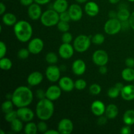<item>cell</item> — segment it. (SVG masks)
<instances>
[{"instance_id": "c3c4849f", "label": "cell", "mask_w": 134, "mask_h": 134, "mask_svg": "<svg viewBox=\"0 0 134 134\" xmlns=\"http://www.w3.org/2000/svg\"><path fill=\"white\" fill-rule=\"evenodd\" d=\"M19 1L20 3L25 7H29L31 4L34 3V2H35L34 0H19Z\"/></svg>"}, {"instance_id": "9f6ffc18", "label": "cell", "mask_w": 134, "mask_h": 134, "mask_svg": "<svg viewBox=\"0 0 134 134\" xmlns=\"http://www.w3.org/2000/svg\"><path fill=\"white\" fill-rule=\"evenodd\" d=\"M115 86H116L117 88H119V90H120V92H121V90H122L123 87L124 86V85H123L122 83H121V82H117V83H116V85H115Z\"/></svg>"}, {"instance_id": "8992f818", "label": "cell", "mask_w": 134, "mask_h": 134, "mask_svg": "<svg viewBox=\"0 0 134 134\" xmlns=\"http://www.w3.org/2000/svg\"><path fill=\"white\" fill-rule=\"evenodd\" d=\"M103 28H104L105 32L108 35H116L122 30L121 21L117 18H109L105 22Z\"/></svg>"}, {"instance_id": "83f0119b", "label": "cell", "mask_w": 134, "mask_h": 134, "mask_svg": "<svg viewBox=\"0 0 134 134\" xmlns=\"http://www.w3.org/2000/svg\"><path fill=\"white\" fill-rule=\"evenodd\" d=\"M10 128L15 133L20 132L22 130H24L23 121H22L19 118H17L10 122Z\"/></svg>"}, {"instance_id": "6125c7cd", "label": "cell", "mask_w": 134, "mask_h": 134, "mask_svg": "<svg viewBox=\"0 0 134 134\" xmlns=\"http://www.w3.org/2000/svg\"><path fill=\"white\" fill-rule=\"evenodd\" d=\"M4 1H9V0H4Z\"/></svg>"}, {"instance_id": "7402d4cb", "label": "cell", "mask_w": 134, "mask_h": 134, "mask_svg": "<svg viewBox=\"0 0 134 134\" xmlns=\"http://www.w3.org/2000/svg\"><path fill=\"white\" fill-rule=\"evenodd\" d=\"M68 8L69 4L67 0H55L52 5V9L59 14L68 10Z\"/></svg>"}, {"instance_id": "d4e9b609", "label": "cell", "mask_w": 134, "mask_h": 134, "mask_svg": "<svg viewBox=\"0 0 134 134\" xmlns=\"http://www.w3.org/2000/svg\"><path fill=\"white\" fill-rule=\"evenodd\" d=\"M121 76L123 80L127 82L134 81V69L127 67L122 71Z\"/></svg>"}, {"instance_id": "f546056e", "label": "cell", "mask_w": 134, "mask_h": 134, "mask_svg": "<svg viewBox=\"0 0 134 134\" xmlns=\"http://www.w3.org/2000/svg\"><path fill=\"white\" fill-rule=\"evenodd\" d=\"M13 66V62L8 58L5 57L0 58V68L2 70L8 71Z\"/></svg>"}, {"instance_id": "7a4b0ae2", "label": "cell", "mask_w": 134, "mask_h": 134, "mask_svg": "<svg viewBox=\"0 0 134 134\" xmlns=\"http://www.w3.org/2000/svg\"><path fill=\"white\" fill-rule=\"evenodd\" d=\"M13 31L16 39L22 43L30 41L33 35V27L26 20L18 21L13 26Z\"/></svg>"}, {"instance_id": "816d5d0a", "label": "cell", "mask_w": 134, "mask_h": 134, "mask_svg": "<svg viewBox=\"0 0 134 134\" xmlns=\"http://www.w3.org/2000/svg\"><path fill=\"white\" fill-rule=\"evenodd\" d=\"M6 11V5L3 2L0 3V14L3 15L5 13Z\"/></svg>"}, {"instance_id": "db71d44e", "label": "cell", "mask_w": 134, "mask_h": 134, "mask_svg": "<svg viewBox=\"0 0 134 134\" xmlns=\"http://www.w3.org/2000/svg\"><path fill=\"white\" fill-rule=\"evenodd\" d=\"M109 18H117V13H116L115 11H113V10H111L109 13Z\"/></svg>"}, {"instance_id": "5b68a950", "label": "cell", "mask_w": 134, "mask_h": 134, "mask_svg": "<svg viewBox=\"0 0 134 134\" xmlns=\"http://www.w3.org/2000/svg\"><path fill=\"white\" fill-rule=\"evenodd\" d=\"M92 40L88 36L83 34L78 35L73 41V47L76 52L83 53L88 50Z\"/></svg>"}, {"instance_id": "5bb4252c", "label": "cell", "mask_w": 134, "mask_h": 134, "mask_svg": "<svg viewBox=\"0 0 134 134\" xmlns=\"http://www.w3.org/2000/svg\"><path fill=\"white\" fill-rule=\"evenodd\" d=\"M62 91L59 85H51L46 90V98L52 102L57 100L61 96Z\"/></svg>"}, {"instance_id": "6f0895ef", "label": "cell", "mask_w": 134, "mask_h": 134, "mask_svg": "<svg viewBox=\"0 0 134 134\" xmlns=\"http://www.w3.org/2000/svg\"><path fill=\"white\" fill-rule=\"evenodd\" d=\"M109 2L111 4H116L120 1V0H108Z\"/></svg>"}, {"instance_id": "277c9868", "label": "cell", "mask_w": 134, "mask_h": 134, "mask_svg": "<svg viewBox=\"0 0 134 134\" xmlns=\"http://www.w3.org/2000/svg\"><path fill=\"white\" fill-rule=\"evenodd\" d=\"M40 20L42 24L45 27L56 26L60 21V14L53 9H48L43 12Z\"/></svg>"}, {"instance_id": "b9f144b4", "label": "cell", "mask_w": 134, "mask_h": 134, "mask_svg": "<svg viewBox=\"0 0 134 134\" xmlns=\"http://www.w3.org/2000/svg\"><path fill=\"white\" fill-rule=\"evenodd\" d=\"M7 51L6 44L3 41L0 42V58L5 57Z\"/></svg>"}, {"instance_id": "f35d334b", "label": "cell", "mask_w": 134, "mask_h": 134, "mask_svg": "<svg viewBox=\"0 0 134 134\" xmlns=\"http://www.w3.org/2000/svg\"><path fill=\"white\" fill-rule=\"evenodd\" d=\"M30 54L31 53L29 51L28 48H22L18 51L17 56H18V58L21 59V60H25V59H27L29 57Z\"/></svg>"}, {"instance_id": "f907efd6", "label": "cell", "mask_w": 134, "mask_h": 134, "mask_svg": "<svg viewBox=\"0 0 134 134\" xmlns=\"http://www.w3.org/2000/svg\"><path fill=\"white\" fill-rule=\"evenodd\" d=\"M107 71H108V69L106 65H102L99 67V72L101 74L105 75L107 73Z\"/></svg>"}, {"instance_id": "8fae6325", "label": "cell", "mask_w": 134, "mask_h": 134, "mask_svg": "<svg viewBox=\"0 0 134 134\" xmlns=\"http://www.w3.org/2000/svg\"><path fill=\"white\" fill-rule=\"evenodd\" d=\"M18 118L24 122H29L34 119L35 114L31 109L27 107H23L18 108L16 110Z\"/></svg>"}, {"instance_id": "7c38bea8", "label": "cell", "mask_w": 134, "mask_h": 134, "mask_svg": "<svg viewBox=\"0 0 134 134\" xmlns=\"http://www.w3.org/2000/svg\"><path fill=\"white\" fill-rule=\"evenodd\" d=\"M68 11L70 15L71 20L74 22L81 20L83 16V11H82V8L79 4L77 3L71 5L68 8Z\"/></svg>"}, {"instance_id": "484cf974", "label": "cell", "mask_w": 134, "mask_h": 134, "mask_svg": "<svg viewBox=\"0 0 134 134\" xmlns=\"http://www.w3.org/2000/svg\"><path fill=\"white\" fill-rule=\"evenodd\" d=\"M123 122L126 125L132 126L134 124V110L128 109L123 115Z\"/></svg>"}, {"instance_id": "ab89813d", "label": "cell", "mask_w": 134, "mask_h": 134, "mask_svg": "<svg viewBox=\"0 0 134 134\" xmlns=\"http://www.w3.org/2000/svg\"><path fill=\"white\" fill-rule=\"evenodd\" d=\"M37 125L38 132H39L40 133H44L48 130V126H47V123L45 122L44 120H41L40 122H38Z\"/></svg>"}, {"instance_id": "44dd1931", "label": "cell", "mask_w": 134, "mask_h": 134, "mask_svg": "<svg viewBox=\"0 0 134 134\" xmlns=\"http://www.w3.org/2000/svg\"><path fill=\"white\" fill-rule=\"evenodd\" d=\"M85 11L88 16L91 17L96 16L99 12V7L94 1H88L85 4Z\"/></svg>"}, {"instance_id": "f6af8a7d", "label": "cell", "mask_w": 134, "mask_h": 134, "mask_svg": "<svg viewBox=\"0 0 134 134\" xmlns=\"http://www.w3.org/2000/svg\"><path fill=\"white\" fill-rule=\"evenodd\" d=\"M132 132V130H131L130 126L126 125L123 126L122 128L120 129V133L122 134H130Z\"/></svg>"}, {"instance_id": "52a82bcc", "label": "cell", "mask_w": 134, "mask_h": 134, "mask_svg": "<svg viewBox=\"0 0 134 134\" xmlns=\"http://www.w3.org/2000/svg\"><path fill=\"white\" fill-rule=\"evenodd\" d=\"M92 60L93 63L98 66L106 65L109 61V55L103 50H97L93 53Z\"/></svg>"}, {"instance_id": "ac0fdd59", "label": "cell", "mask_w": 134, "mask_h": 134, "mask_svg": "<svg viewBox=\"0 0 134 134\" xmlns=\"http://www.w3.org/2000/svg\"><path fill=\"white\" fill-rule=\"evenodd\" d=\"M106 106L104 103L100 100H95L91 105V111L95 116H100L105 114Z\"/></svg>"}, {"instance_id": "bcb514c9", "label": "cell", "mask_w": 134, "mask_h": 134, "mask_svg": "<svg viewBox=\"0 0 134 134\" xmlns=\"http://www.w3.org/2000/svg\"><path fill=\"white\" fill-rule=\"evenodd\" d=\"M125 64L128 68H134V58H128L125 60Z\"/></svg>"}, {"instance_id": "74e56055", "label": "cell", "mask_w": 134, "mask_h": 134, "mask_svg": "<svg viewBox=\"0 0 134 134\" xmlns=\"http://www.w3.org/2000/svg\"><path fill=\"white\" fill-rule=\"evenodd\" d=\"M17 118H18V115H17L16 111H14V110H13V111H10V112L5 113V120L9 123L13 122V120H15V119H17Z\"/></svg>"}, {"instance_id": "ee69618b", "label": "cell", "mask_w": 134, "mask_h": 134, "mask_svg": "<svg viewBox=\"0 0 134 134\" xmlns=\"http://www.w3.org/2000/svg\"><path fill=\"white\" fill-rule=\"evenodd\" d=\"M36 96L39 100L46 98V91H44L41 89H39L36 91Z\"/></svg>"}, {"instance_id": "6da1fadb", "label": "cell", "mask_w": 134, "mask_h": 134, "mask_svg": "<svg viewBox=\"0 0 134 134\" xmlns=\"http://www.w3.org/2000/svg\"><path fill=\"white\" fill-rule=\"evenodd\" d=\"M34 99V94L29 87L20 86L17 87L12 94L11 100L14 106L18 108L27 107Z\"/></svg>"}, {"instance_id": "11a10c76", "label": "cell", "mask_w": 134, "mask_h": 134, "mask_svg": "<svg viewBox=\"0 0 134 134\" xmlns=\"http://www.w3.org/2000/svg\"><path fill=\"white\" fill-rule=\"evenodd\" d=\"M59 132L56 130H48L44 134H59Z\"/></svg>"}, {"instance_id": "ba28073f", "label": "cell", "mask_w": 134, "mask_h": 134, "mask_svg": "<svg viewBox=\"0 0 134 134\" xmlns=\"http://www.w3.org/2000/svg\"><path fill=\"white\" fill-rule=\"evenodd\" d=\"M45 76L51 82H56L61 78V70L56 65H51L46 69Z\"/></svg>"}, {"instance_id": "836d02e7", "label": "cell", "mask_w": 134, "mask_h": 134, "mask_svg": "<svg viewBox=\"0 0 134 134\" xmlns=\"http://www.w3.org/2000/svg\"><path fill=\"white\" fill-rule=\"evenodd\" d=\"M120 94V90L115 86L113 87H111L107 91V96H108L109 98H111V99H115V98H118Z\"/></svg>"}, {"instance_id": "4dcf8cb0", "label": "cell", "mask_w": 134, "mask_h": 134, "mask_svg": "<svg viewBox=\"0 0 134 134\" xmlns=\"http://www.w3.org/2000/svg\"><path fill=\"white\" fill-rule=\"evenodd\" d=\"M14 106V105L13 103V101L11 99H7V100L3 102L2 105H1V110L5 114L7 113L13 111Z\"/></svg>"}, {"instance_id": "60d3db41", "label": "cell", "mask_w": 134, "mask_h": 134, "mask_svg": "<svg viewBox=\"0 0 134 134\" xmlns=\"http://www.w3.org/2000/svg\"><path fill=\"white\" fill-rule=\"evenodd\" d=\"M73 40V35L69 31H67L63 34L62 36V41L63 43H71Z\"/></svg>"}, {"instance_id": "2e32d148", "label": "cell", "mask_w": 134, "mask_h": 134, "mask_svg": "<svg viewBox=\"0 0 134 134\" xmlns=\"http://www.w3.org/2000/svg\"><path fill=\"white\" fill-rule=\"evenodd\" d=\"M58 85L62 91L69 92L75 88V82L69 77H63L58 81Z\"/></svg>"}, {"instance_id": "7dc6e473", "label": "cell", "mask_w": 134, "mask_h": 134, "mask_svg": "<svg viewBox=\"0 0 134 134\" xmlns=\"http://www.w3.org/2000/svg\"><path fill=\"white\" fill-rule=\"evenodd\" d=\"M107 119H107L105 115V116L102 115V116H99V119H98V124L99 125H105L107 123Z\"/></svg>"}, {"instance_id": "f5cc1de1", "label": "cell", "mask_w": 134, "mask_h": 134, "mask_svg": "<svg viewBox=\"0 0 134 134\" xmlns=\"http://www.w3.org/2000/svg\"><path fill=\"white\" fill-rule=\"evenodd\" d=\"M51 0H34L35 3L39 4L41 5H46V4L48 3L51 1Z\"/></svg>"}, {"instance_id": "d6a6232c", "label": "cell", "mask_w": 134, "mask_h": 134, "mask_svg": "<svg viewBox=\"0 0 134 134\" xmlns=\"http://www.w3.org/2000/svg\"><path fill=\"white\" fill-rule=\"evenodd\" d=\"M105 36L102 34H95L94 36L92 38V43H93L94 44H97V45H99V44H102L104 43L105 41Z\"/></svg>"}, {"instance_id": "91938a15", "label": "cell", "mask_w": 134, "mask_h": 134, "mask_svg": "<svg viewBox=\"0 0 134 134\" xmlns=\"http://www.w3.org/2000/svg\"><path fill=\"white\" fill-rule=\"evenodd\" d=\"M0 134H5V132H4L2 130H0Z\"/></svg>"}, {"instance_id": "9a60e30c", "label": "cell", "mask_w": 134, "mask_h": 134, "mask_svg": "<svg viewBox=\"0 0 134 134\" xmlns=\"http://www.w3.org/2000/svg\"><path fill=\"white\" fill-rule=\"evenodd\" d=\"M27 14H28L30 19H31L32 20H37L40 19L41 16L43 14L41 8V5L35 2L31 4L28 7Z\"/></svg>"}, {"instance_id": "f1b7e54d", "label": "cell", "mask_w": 134, "mask_h": 134, "mask_svg": "<svg viewBox=\"0 0 134 134\" xmlns=\"http://www.w3.org/2000/svg\"><path fill=\"white\" fill-rule=\"evenodd\" d=\"M37 132V125L31 121L27 122L24 128V132L26 134H36Z\"/></svg>"}, {"instance_id": "e575fe53", "label": "cell", "mask_w": 134, "mask_h": 134, "mask_svg": "<svg viewBox=\"0 0 134 134\" xmlns=\"http://www.w3.org/2000/svg\"><path fill=\"white\" fill-rule=\"evenodd\" d=\"M56 26H57V27L59 30V31H61V32L62 33H65V32H67V31H69V28H70L69 22H65V21L60 20Z\"/></svg>"}, {"instance_id": "4316f807", "label": "cell", "mask_w": 134, "mask_h": 134, "mask_svg": "<svg viewBox=\"0 0 134 134\" xmlns=\"http://www.w3.org/2000/svg\"><path fill=\"white\" fill-rule=\"evenodd\" d=\"M130 15V12L126 7H121L117 12V18L121 22L128 20Z\"/></svg>"}, {"instance_id": "7bdbcfd3", "label": "cell", "mask_w": 134, "mask_h": 134, "mask_svg": "<svg viewBox=\"0 0 134 134\" xmlns=\"http://www.w3.org/2000/svg\"><path fill=\"white\" fill-rule=\"evenodd\" d=\"M60 20L65 21V22H69V21L71 20L70 15H69L68 10H66L65 12H63L62 13H60Z\"/></svg>"}, {"instance_id": "cb8c5ba5", "label": "cell", "mask_w": 134, "mask_h": 134, "mask_svg": "<svg viewBox=\"0 0 134 134\" xmlns=\"http://www.w3.org/2000/svg\"><path fill=\"white\" fill-rule=\"evenodd\" d=\"M2 22L5 26H14L18 21L16 15L13 13H7L2 15Z\"/></svg>"}, {"instance_id": "30bf717a", "label": "cell", "mask_w": 134, "mask_h": 134, "mask_svg": "<svg viewBox=\"0 0 134 134\" xmlns=\"http://www.w3.org/2000/svg\"><path fill=\"white\" fill-rule=\"evenodd\" d=\"M74 126L70 119H62L58 124V131L60 134H71L73 132Z\"/></svg>"}, {"instance_id": "e0dca14e", "label": "cell", "mask_w": 134, "mask_h": 134, "mask_svg": "<svg viewBox=\"0 0 134 134\" xmlns=\"http://www.w3.org/2000/svg\"><path fill=\"white\" fill-rule=\"evenodd\" d=\"M71 69L75 75L81 76L85 73L86 69V63L82 59H77L72 64Z\"/></svg>"}, {"instance_id": "d590c367", "label": "cell", "mask_w": 134, "mask_h": 134, "mask_svg": "<svg viewBox=\"0 0 134 134\" xmlns=\"http://www.w3.org/2000/svg\"><path fill=\"white\" fill-rule=\"evenodd\" d=\"M89 92L92 95L97 96L100 94L102 92V87L98 84H92L89 87Z\"/></svg>"}, {"instance_id": "9c48e42d", "label": "cell", "mask_w": 134, "mask_h": 134, "mask_svg": "<svg viewBox=\"0 0 134 134\" xmlns=\"http://www.w3.org/2000/svg\"><path fill=\"white\" fill-rule=\"evenodd\" d=\"M44 48V42L41 38L35 37L29 41L27 48L32 54H38Z\"/></svg>"}, {"instance_id": "603a6c76", "label": "cell", "mask_w": 134, "mask_h": 134, "mask_svg": "<svg viewBox=\"0 0 134 134\" xmlns=\"http://www.w3.org/2000/svg\"><path fill=\"white\" fill-rule=\"evenodd\" d=\"M119 115V108L115 104H109L106 107L105 115L110 120L115 119Z\"/></svg>"}, {"instance_id": "3957f363", "label": "cell", "mask_w": 134, "mask_h": 134, "mask_svg": "<svg viewBox=\"0 0 134 134\" xmlns=\"http://www.w3.org/2000/svg\"><path fill=\"white\" fill-rule=\"evenodd\" d=\"M54 112V105L52 101L44 98L40 99L36 105L35 113L41 120L47 121L51 119Z\"/></svg>"}, {"instance_id": "ffe728a7", "label": "cell", "mask_w": 134, "mask_h": 134, "mask_svg": "<svg viewBox=\"0 0 134 134\" xmlns=\"http://www.w3.org/2000/svg\"><path fill=\"white\" fill-rule=\"evenodd\" d=\"M122 98L125 101H132L134 99V85H127L123 87L120 92Z\"/></svg>"}, {"instance_id": "94428289", "label": "cell", "mask_w": 134, "mask_h": 134, "mask_svg": "<svg viewBox=\"0 0 134 134\" xmlns=\"http://www.w3.org/2000/svg\"><path fill=\"white\" fill-rule=\"evenodd\" d=\"M128 1L130 2H134V0H128Z\"/></svg>"}, {"instance_id": "4fadbf2b", "label": "cell", "mask_w": 134, "mask_h": 134, "mask_svg": "<svg viewBox=\"0 0 134 134\" xmlns=\"http://www.w3.org/2000/svg\"><path fill=\"white\" fill-rule=\"evenodd\" d=\"M74 51V47L70 43H62L59 47L58 54L62 58L68 60L73 56Z\"/></svg>"}, {"instance_id": "1f68e13d", "label": "cell", "mask_w": 134, "mask_h": 134, "mask_svg": "<svg viewBox=\"0 0 134 134\" xmlns=\"http://www.w3.org/2000/svg\"><path fill=\"white\" fill-rule=\"evenodd\" d=\"M45 60L51 65H55L58 61V58L56 53L51 52L47 54L45 56Z\"/></svg>"}, {"instance_id": "d6986e66", "label": "cell", "mask_w": 134, "mask_h": 134, "mask_svg": "<svg viewBox=\"0 0 134 134\" xmlns=\"http://www.w3.org/2000/svg\"><path fill=\"white\" fill-rule=\"evenodd\" d=\"M43 80V75L41 72L34 71L28 75L27 78V82L30 86H35L40 85Z\"/></svg>"}, {"instance_id": "681fc988", "label": "cell", "mask_w": 134, "mask_h": 134, "mask_svg": "<svg viewBox=\"0 0 134 134\" xmlns=\"http://www.w3.org/2000/svg\"><path fill=\"white\" fill-rule=\"evenodd\" d=\"M128 21H129L130 27L132 29V30H134V11L133 13H131L130 17Z\"/></svg>"}, {"instance_id": "8d00e7d4", "label": "cell", "mask_w": 134, "mask_h": 134, "mask_svg": "<svg viewBox=\"0 0 134 134\" xmlns=\"http://www.w3.org/2000/svg\"><path fill=\"white\" fill-rule=\"evenodd\" d=\"M87 86L86 81L82 79H79L75 81V88L78 90H82L86 88Z\"/></svg>"}, {"instance_id": "680465c9", "label": "cell", "mask_w": 134, "mask_h": 134, "mask_svg": "<svg viewBox=\"0 0 134 134\" xmlns=\"http://www.w3.org/2000/svg\"><path fill=\"white\" fill-rule=\"evenodd\" d=\"M75 1L78 3H85L87 2L88 0H75Z\"/></svg>"}]
</instances>
